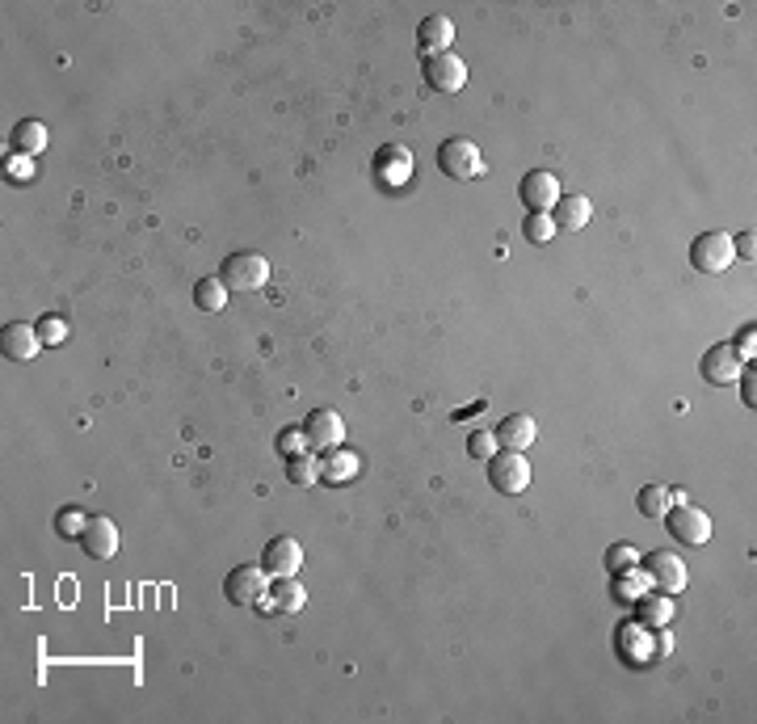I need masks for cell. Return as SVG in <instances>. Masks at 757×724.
<instances>
[{"instance_id":"1","label":"cell","mask_w":757,"mask_h":724,"mask_svg":"<svg viewBox=\"0 0 757 724\" xmlns=\"http://www.w3.org/2000/svg\"><path fill=\"white\" fill-rule=\"evenodd\" d=\"M223 287H228L232 295H249V291H261L265 283H270V261H265L261 253L253 249H240L232 253L228 261H223Z\"/></svg>"},{"instance_id":"2","label":"cell","mask_w":757,"mask_h":724,"mask_svg":"<svg viewBox=\"0 0 757 724\" xmlns=\"http://www.w3.org/2000/svg\"><path fill=\"white\" fill-rule=\"evenodd\" d=\"M438 169L446 177H455V181H472V177H484L488 160H484V152L472 144V139H446V144L438 148Z\"/></svg>"},{"instance_id":"3","label":"cell","mask_w":757,"mask_h":724,"mask_svg":"<svg viewBox=\"0 0 757 724\" xmlns=\"http://www.w3.org/2000/svg\"><path fill=\"white\" fill-rule=\"evenodd\" d=\"M488 464V485H493L497 493H505V497H518V493H526V485H530V464H526V455L522 451H497L493 459H484Z\"/></svg>"},{"instance_id":"4","label":"cell","mask_w":757,"mask_h":724,"mask_svg":"<svg viewBox=\"0 0 757 724\" xmlns=\"http://www.w3.org/2000/svg\"><path fill=\"white\" fill-rule=\"evenodd\" d=\"M265 594H270V573L261 565H236L223 577V598H228L232 607H257Z\"/></svg>"},{"instance_id":"5","label":"cell","mask_w":757,"mask_h":724,"mask_svg":"<svg viewBox=\"0 0 757 724\" xmlns=\"http://www.w3.org/2000/svg\"><path fill=\"white\" fill-rule=\"evenodd\" d=\"M665 527L678 543H690V548H699V543L711 539V514L690 506V501H678V506L665 510Z\"/></svg>"},{"instance_id":"6","label":"cell","mask_w":757,"mask_h":724,"mask_svg":"<svg viewBox=\"0 0 757 724\" xmlns=\"http://www.w3.org/2000/svg\"><path fill=\"white\" fill-rule=\"evenodd\" d=\"M736 261L732 253V236L728 232H703V236H694V245H690V266L699 270V274H720L728 270Z\"/></svg>"},{"instance_id":"7","label":"cell","mask_w":757,"mask_h":724,"mask_svg":"<svg viewBox=\"0 0 757 724\" xmlns=\"http://www.w3.org/2000/svg\"><path fill=\"white\" fill-rule=\"evenodd\" d=\"M421 72H425V85L434 89V93H459L467 85V64L455 51L421 55Z\"/></svg>"},{"instance_id":"8","label":"cell","mask_w":757,"mask_h":724,"mask_svg":"<svg viewBox=\"0 0 757 724\" xmlns=\"http://www.w3.org/2000/svg\"><path fill=\"white\" fill-rule=\"evenodd\" d=\"M261 569L270 573V577H295V573L303 569V548H299V539L274 535L270 543H265V552H261Z\"/></svg>"},{"instance_id":"9","label":"cell","mask_w":757,"mask_h":724,"mask_svg":"<svg viewBox=\"0 0 757 724\" xmlns=\"http://www.w3.org/2000/svg\"><path fill=\"white\" fill-rule=\"evenodd\" d=\"M303 434H308V451H333L345 438V421L337 409H312L303 421Z\"/></svg>"},{"instance_id":"10","label":"cell","mask_w":757,"mask_h":724,"mask_svg":"<svg viewBox=\"0 0 757 724\" xmlns=\"http://www.w3.org/2000/svg\"><path fill=\"white\" fill-rule=\"evenodd\" d=\"M518 198H522L530 211H551V207L560 203V181H556V173L530 169V173L518 181Z\"/></svg>"},{"instance_id":"11","label":"cell","mask_w":757,"mask_h":724,"mask_svg":"<svg viewBox=\"0 0 757 724\" xmlns=\"http://www.w3.org/2000/svg\"><path fill=\"white\" fill-rule=\"evenodd\" d=\"M619 653L627 666H648L652 657H657V640H652V628L640 619H631L619 628Z\"/></svg>"},{"instance_id":"12","label":"cell","mask_w":757,"mask_h":724,"mask_svg":"<svg viewBox=\"0 0 757 724\" xmlns=\"http://www.w3.org/2000/svg\"><path fill=\"white\" fill-rule=\"evenodd\" d=\"M640 565H644L648 581H657L665 594L686 590V565L678 552H648V560H640Z\"/></svg>"},{"instance_id":"13","label":"cell","mask_w":757,"mask_h":724,"mask_svg":"<svg viewBox=\"0 0 757 724\" xmlns=\"http://www.w3.org/2000/svg\"><path fill=\"white\" fill-rule=\"evenodd\" d=\"M80 548H85L93 560H110L118 552V527H114V518L106 514H93L85 522V531H80Z\"/></svg>"},{"instance_id":"14","label":"cell","mask_w":757,"mask_h":724,"mask_svg":"<svg viewBox=\"0 0 757 724\" xmlns=\"http://www.w3.org/2000/svg\"><path fill=\"white\" fill-rule=\"evenodd\" d=\"M0 350H5L9 362H30L38 350H43V337H38L34 325L13 320V325H5V333H0Z\"/></svg>"},{"instance_id":"15","label":"cell","mask_w":757,"mask_h":724,"mask_svg":"<svg viewBox=\"0 0 757 724\" xmlns=\"http://www.w3.org/2000/svg\"><path fill=\"white\" fill-rule=\"evenodd\" d=\"M741 354H736L728 341L724 346H711L707 354H703V379L707 384H732V379H741Z\"/></svg>"},{"instance_id":"16","label":"cell","mask_w":757,"mask_h":724,"mask_svg":"<svg viewBox=\"0 0 757 724\" xmlns=\"http://www.w3.org/2000/svg\"><path fill=\"white\" fill-rule=\"evenodd\" d=\"M493 434H497V447H505V451H526L530 442L539 438L535 417H530V413H509V417H501V426H497Z\"/></svg>"},{"instance_id":"17","label":"cell","mask_w":757,"mask_h":724,"mask_svg":"<svg viewBox=\"0 0 757 724\" xmlns=\"http://www.w3.org/2000/svg\"><path fill=\"white\" fill-rule=\"evenodd\" d=\"M450 38H455V22H450V17H442V13H429L425 22L417 26V47H421V55H442V51H450Z\"/></svg>"},{"instance_id":"18","label":"cell","mask_w":757,"mask_h":724,"mask_svg":"<svg viewBox=\"0 0 757 724\" xmlns=\"http://www.w3.org/2000/svg\"><path fill=\"white\" fill-rule=\"evenodd\" d=\"M593 215V203L585 194H560V203L551 207V219H556L560 232H581Z\"/></svg>"},{"instance_id":"19","label":"cell","mask_w":757,"mask_h":724,"mask_svg":"<svg viewBox=\"0 0 757 724\" xmlns=\"http://www.w3.org/2000/svg\"><path fill=\"white\" fill-rule=\"evenodd\" d=\"M375 169H379L383 181H392V186H396V181L413 169V152L400 148V144H387V148L375 152Z\"/></svg>"},{"instance_id":"20","label":"cell","mask_w":757,"mask_h":724,"mask_svg":"<svg viewBox=\"0 0 757 724\" xmlns=\"http://www.w3.org/2000/svg\"><path fill=\"white\" fill-rule=\"evenodd\" d=\"M636 611H640V623H648V628H665V623L673 619V611H678V607H673V598L661 590V594H640L636 598Z\"/></svg>"},{"instance_id":"21","label":"cell","mask_w":757,"mask_h":724,"mask_svg":"<svg viewBox=\"0 0 757 724\" xmlns=\"http://www.w3.org/2000/svg\"><path fill=\"white\" fill-rule=\"evenodd\" d=\"M270 598H274V611H282V615H295L308 607V590H303L295 577H274Z\"/></svg>"},{"instance_id":"22","label":"cell","mask_w":757,"mask_h":724,"mask_svg":"<svg viewBox=\"0 0 757 724\" xmlns=\"http://www.w3.org/2000/svg\"><path fill=\"white\" fill-rule=\"evenodd\" d=\"M358 468H362V459H358L354 451H337V447H333V455L320 464V480H329V485H341V480H354Z\"/></svg>"},{"instance_id":"23","label":"cell","mask_w":757,"mask_h":724,"mask_svg":"<svg viewBox=\"0 0 757 724\" xmlns=\"http://www.w3.org/2000/svg\"><path fill=\"white\" fill-rule=\"evenodd\" d=\"M13 148L22 152V156H43V148H47V127L38 123V118H26V123H17V127H13Z\"/></svg>"},{"instance_id":"24","label":"cell","mask_w":757,"mask_h":724,"mask_svg":"<svg viewBox=\"0 0 757 724\" xmlns=\"http://www.w3.org/2000/svg\"><path fill=\"white\" fill-rule=\"evenodd\" d=\"M286 480H291V485H316L320 480V459L316 455H308V451H299V455H291L286 459Z\"/></svg>"},{"instance_id":"25","label":"cell","mask_w":757,"mask_h":724,"mask_svg":"<svg viewBox=\"0 0 757 724\" xmlns=\"http://www.w3.org/2000/svg\"><path fill=\"white\" fill-rule=\"evenodd\" d=\"M194 304L202 312H219L228 304V287H223V278H198L194 283Z\"/></svg>"},{"instance_id":"26","label":"cell","mask_w":757,"mask_h":724,"mask_svg":"<svg viewBox=\"0 0 757 724\" xmlns=\"http://www.w3.org/2000/svg\"><path fill=\"white\" fill-rule=\"evenodd\" d=\"M636 506H640L644 518H665V510L673 506V489H665V485H644L640 497H636Z\"/></svg>"},{"instance_id":"27","label":"cell","mask_w":757,"mask_h":724,"mask_svg":"<svg viewBox=\"0 0 757 724\" xmlns=\"http://www.w3.org/2000/svg\"><path fill=\"white\" fill-rule=\"evenodd\" d=\"M644 590H648V573H644V565L627 569V573H615V598H619V602H636Z\"/></svg>"},{"instance_id":"28","label":"cell","mask_w":757,"mask_h":724,"mask_svg":"<svg viewBox=\"0 0 757 724\" xmlns=\"http://www.w3.org/2000/svg\"><path fill=\"white\" fill-rule=\"evenodd\" d=\"M556 232L560 228H556V219H551V211H530L526 224H522V236L530 240V245H547Z\"/></svg>"},{"instance_id":"29","label":"cell","mask_w":757,"mask_h":724,"mask_svg":"<svg viewBox=\"0 0 757 724\" xmlns=\"http://www.w3.org/2000/svg\"><path fill=\"white\" fill-rule=\"evenodd\" d=\"M640 565V552L631 548V543H615V548L606 552V569H610V577L615 573H627V569H636Z\"/></svg>"},{"instance_id":"30","label":"cell","mask_w":757,"mask_h":724,"mask_svg":"<svg viewBox=\"0 0 757 724\" xmlns=\"http://www.w3.org/2000/svg\"><path fill=\"white\" fill-rule=\"evenodd\" d=\"M85 514H80L76 506H64L55 514V531H59V539H80V531H85Z\"/></svg>"},{"instance_id":"31","label":"cell","mask_w":757,"mask_h":724,"mask_svg":"<svg viewBox=\"0 0 757 724\" xmlns=\"http://www.w3.org/2000/svg\"><path fill=\"white\" fill-rule=\"evenodd\" d=\"M467 455L480 459V464H484V459H493L497 455V434L493 430H472V434H467Z\"/></svg>"},{"instance_id":"32","label":"cell","mask_w":757,"mask_h":724,"mask_svg":"<svg viewBox=\"0 0 757 724\" xmlns=\"http://www.w3.org/2000/svg\"><path fill=\"white\" fill-rule=\"evenodd\" d=\"M34 329H38V337H43V346H59V341L68 337V320L64 316H43Z\"/></svg>"},{"instance_id":"33","label":"cell","mask_w":757,"mask_h":724,"mask_svg":"<svg viewBox=\"0 0 757 724\" xmlns=\"http://www.w3.org/2000/svg\"><path fill=\"white\" fill-rule=\"evenodd\" d=\"M303 447H308V434H303V426H291V430H282L278 434V451L291 459V455H299Z\"/></svg>"},{"instance_id":"34","label":"cell","mask_w":757,"mask_h":724,"mask_svg":"<svg viewBox=\"0 0 757 724\" xmlns=\"http://www.w3.org/2000/svg\"><path fill=\"white\" fill-rule=\"evenodd\" d=\"M736 354H741V358H749L753 354V325L749 329H741V337H736V346H732Z\"/></svg>"},{"instance_id":"35","label":"cell","mask_w":757,"mask_h":724,"mask_svg":"<svg viewBox=\"0 0 757 724\" xmlns=\"http://www.w3.org/2000/svg\"><path fill=\"white\" fill-rule=\"evenodd\" d=\"M652 640H657V657H665V653L673 649V636H669V632H661V628L652 632Z\"/></svg>"}]
</instances>
